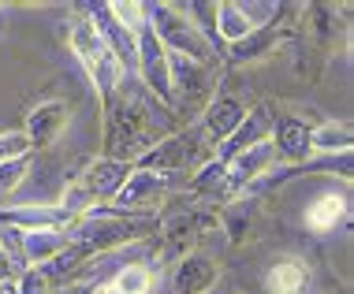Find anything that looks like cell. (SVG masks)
<instances>
[{"mask_svg": "<svg viewBox=\"0 0 354 294\" xmlns=\"http://www.w3.org/2000/svg\"><path fill=\"white\" fill-rule=\"evenodd\" d=\"M187 194H190V202H209L216 208V202H232V186H227V168L220 164V160H205L202 168H198L194 175H190V183H187Z\"/></svg>", "mask_w": 354, "mask_h": 294, "instance_id": "44dd1931", "label": "cell"}, {"mask_svg": "<svg viewBox=\"0 0 354 294\" xmlns=\"http://www.w3.org/2000/svg\"><path fill=\"white\" fill-rule=\"evenodd\" d=\"M347 216H351V190L347 186H343V190L332 186V190L317 194L310 205H306L302 224H306V231H313V235H332Z\"/></svg>", "mask_w": 354, "mask_h": 294, "instance_id": "ac0fdd59", "label": "cell"}, {"mask_svg": "<svg viewBox=\"0 0 354 294\" xmlns=\"http://www.w3.org/2000/svg\"><path fill=\"white\" fill-rule=\"evenodd\" d=\"M127 175H131L127 160L93 157L90 164L82 168V175H75L71 183L82 190V197L90 202V208H97V205H112V197L120 194V186L127 183Z\"/></svg>", "mask_w": 354, "mask_h": 294, "instance_id": "52a82bcc", "label": "cell"}, {"mask_svg": "<svg viewBox=\"0 0 354 294\" xmlns=\"http://www.w3.org/2000/svg\"><path fill=\"white\" fill-rule=\"evenodd\" d=\"M135 41H138L135 75L142 79V86L149 90L153 101H160L165 108H176V97H171V75H168V52H165V45L157 41V34L149 30V23L138 26Z\"/></svg>", "mask_w": 354, "mask_h": 294, "instance_id": "5b68a950", "label": "cell"}, {"mask_svg": "<svg viewBox=\"0 0 354 294\" xmlns=\"http://www.w3.org/2000/svg\"><path fill=\"white\" fill-rule=\"evenodd\" d=\"M109 280H112V287H116L120 294H149L157 276H153V268L146 261H127V264H120Z\"/></svg>", "mask_w": 354, "mask_h": 294, "instance_id": "484cf974", "label": "cell"}, {"mask_svg": "<svg viewBox=\"0 0 354 294\" xmlns=\"http://www.w3.org/2000/svg\"><path fill=\"white\" fill-rule=\"evenodd\" d=\"M168 75H171V97H176V108H187L194 101H209L213 97V68L205 63H194L187 56L168 52Z\"/></svg>", "mask_w": 354, "mask_h": 294, "instance_id": "7c38bea8", "label": "cell"}, {"mask_svg": "<svg viewBox=\"0 0 354 294\" xmlns=\"http://www.w3.org/2000/svg\"><path fill=\"white\" fill-rule=\"evenodd\" d=\"M179 12H183L187 23L205 37L209 49L216 56H224V45H220V37H216V0H190V4H179Z\"/></svg>", "mask_w": 354, "mask_h": 294, "instance_id": "cb8c5ba5", "label": "cell"}, {"mask_svg": "<svg viewBox=\"0 0 354 294\" xmlns=\"http://www.w3.org/2000/svg\"><path fill=\"white\" fill-rule=\"evenodd\" d=\"M53 294H90V283H64V287H53Z\"/></svg>", "mask_w": 354, "mask_h": 294, "instance_id": "f546056e", "label": "cell"}, {"mask_svg": "<svg viewBox=\"0 0 354 294\" xmlns=\"http://www.w3.org/2000/svg\"><path fill=\"white\" fill-rule=\"evenodd\" d=\"M15 294H53V283L41 268H26L23 276L15 280Z\"/></svg>", "mask_w": 354, "mask_h": 294, "instance_id": "f1b7e54d", "label": "cell"}, {"mask_svg": "<svg viewBox=\"0 0 354 294\" xmlns=\"http://www.w3.org/2000/svg\"><path fill=\"white\" fill-rule=\"evenodd\" d=\"M272 149L283 164H302L310 160V123L302 116H287V112H276L272 116Z\"/></svg>", "mask_w": 354, "mask_h": 294, "instance_id": "e0dca14e", "label": "cell"}, {"mask_svg": "<svg viewBox=\"0 0 354 294\" xmlns=\"http://www.w3.org/2000/svg\"><path fill=\"white\" fill-rule=\"evenodd\" d=\"M101 116H104V135H101L104 153L101 157L135 164L153 141H157L149 135V104L138 101L135 93H127V86L116 90V97L101 108Z\"/></svg>", "mask_w": 354, "mask_h": 294, "instance_id": "6da1fadb", "label": "cell"}, {"mask_svg": "<svg viewBox=\"0 0 354 294\" xmlns=\"http://www.w3.org/2000/svg\"><path fill=\"white\" fill-rule=\"evenodd\" d=\"M276 164V149H272V138L257 141V146L243 149V153H235L232 160H227V186H232V194H246L250 186L257 183V179H265L272 172Z\"/></svg>", "mask_w": 354, "mask_h": 294, "instance_id": "2e32d148", "label": "cell"}, {"mask_svg": "<svg viewBox=\"0 0 354 294\" xmlns=\"http://www.w3.org/2000/svg\"><path fill=\"white\" fill-rule=\"evenodd\" d=\"M68 231H23V261L26 268H45L53 257L68 250Z\"/></svg>", "mask_w": 354, "mask_h": 294, "instance_id": "603a6c76", "label": "cell"}, {"mask_svg": "<svg viewBox=\"0 0 354 294\" xmlns=\"http://www.w3.org/2000/svg\"><path fill=\"white\" fill-rule=\"evenodd\" d=\"M310 153L313 157H336L354 153V127L347 119H321L310 127Z\"/></svg>", "mask_w": 354, "mask_h": 294, "instance_id": "7402d4cb", "label": "cell"}, {"mask_svg": "<svg viewBox=\"0 0 354 294\" xmlns=\"http://www.w3.org/2000/svg\"><path fill=\"white\" fill-rule=\"evenodd\" d=\"M243 116H246V101L232 90V82H220L216 93L205 101L202 119H198V130L205 135L209 146H220V141L243 123Z\"/></svg>", "mask_w": 354, "mask_h": 294, "instance_id": "ba28073f", "label": "cell"}, {"mask_svg": "<svg viewBox=\"0 0 354 294\" xmlns=\"http://www.w3.org/2000/svg\"><path fill=\"white\" fill-rule=\"evenodd\" d=\"M26 153H30V141H26L23 130H4L0 135V164H8L15 157H26Z\"/></svg>", "mask_w": 354, "mask_h": 294, "instance_id": "83f0119b", "label": "cell"}, {"mask_svg": "<svg viewBox=\"0 0 354 294\" xmlns=\"http://www.w3.org/2000/svg\"><path fill=\"white\" fill-rule=\"evenodd\" d=\"M79 12L93 23V30L101 34V41L109 45V52L120 60L123 75H135V63H138V41H135V30H127V26L120 23L116 15H112L109 4H82Z\"/></svg>", "mask_w": 354, "mask_h": 294, "instance_id": "9c48e42d", "label": "cell"}, {"mask_svg": "<svg viewBox=\"0 0 354 294\" xmlns=\"http://www.w3.org/2000/svg\"><path fill=\"white\" fill-rule=\"evenodd\" d=\"M90 294H120V291L112 287V280H97V283H90Z\"/></svg>", "mask_w": 354, "mask_h": 294, "instance_id": "4dcf8cb0", "label": "cell"}, {"mask_svg": "<svg viewBox=\"0 0 354 294\" xmlns=\"http://www.w3.org/2000/svg\"><path fill=\"white\" fill-rule=\"evenodd\" d=\"M68 49H71L75 60L82 63L86 79L93 82L97 101H101V108H104V104L116 97V90L127 82V75H123L120 60L109 52V45L101 41V34L93 30V23H90L86 15H79V19L71 23V30H68Z\"/></svg>", "mask_w": 354, "mask_h": 294, "instance_id": "7a4b0ae2", "label": "cell"}, {"mask_svg": "<svg viewBox=\"0 0 354 294\" xmlns=\"http://www.w3.org/2000/svg\"><path fill=\"white\" fill-rule=\"evenodd\" d=\"M171 194V175H157V172H138L131 168L127 183L120 186V194L112 197V208L127 216H153L157 205H165Z\"/></svg>", "mask_w": 354, "mask_h": 294, "instance_id": "8992f818", "label": "cell"}, {"mask_svg": "<svg viewBox=\"0 0 354 294\" xmlns=\"http://www.w3.org/2000/svg\"><path fill=\"white\" fill-rule=\"evenodd\" d=\"M257 224V194H235L216 213V227L227 235V246H243Z\"/></svg>", "mask_w": 354, "mask_h": 294, "instance_id": "d6986e66", "label": "cell"}, {"mask_svg": "<svg viewBox=\"0 0 354 294\" xmlns=\"http://www.w3.org/2000/svg\"><path fill=\"white\" fill-rule=\"evenodd\" d=\"M310 280H313L310 264L302 257H295V253H283V257H276L269 264L261 287H265V294H306Z\"/></svg>", "mask_w": 354, "mask_h": 294, "instance_id": "ffe728a7", "label": "cell"}, {"mask_svg": "<svg viewBox=\"0 0 354 294\" xmlns=\"http://www.w3.org/2000/svg\"><path fill=\"white\" fill-rule=\"evenodd\" d=\"M295 12V4L287 8V15ZM283 15V19H287ZM272 23V26H257V30H250L243 37V41H235V45H227L224 49V60L232 63V68H243V63H254V60H265V56H272L276 45H283V41H295V26L291 23Z\"/></svg>", "mask_w": 354, "mask_h": 294, "instance_id": "8fae6325", "label": "cell"}, {"mask_svg": "<svg viewBox=\"0 0 354 294\" xmlns=\"http://www.w3.org/2000/svg\"><path fill=\"white\" fill-rule=\"evenodd\" d=\"M216 280H220L216 257H209L205 250H190L176 261L168 287H171V294H209L216 287Z\"/></svg>", "mask_w": 354, "mask_h": 294, "instance_id": "9a60e30c", "label": "cell"}, {"mask_svg": "<svg viewBox=\"0 0 354 294\" xmlns=\"http://www.w3.org/2000/svg\"><path fill=\"white\" fill-rule=\"evenodd\" d=\"M205 160H213V146L205 141V135L198 127H187V130H171V135L157 138L131 168L157 172V175H179V172H198Z\"/></svg>", "mask_w": 354, "mask_h": 294, "instance_id": "3957f363", "label": "cell"}, {"mask_svg": "<svg viewBox=\"0 0 354 294\" xmlns=\"http://www.w3.org/2000/svg\"><path fill=\"white\" fill-rule=\"evenodd\" d=\"M79 216L60 202H30V205H0V224L15 231H71Z\"/></svg>", "mask_w": 354, "mask_h": 294, "instance_id": "30bf717a", "label": "cell"}, {"mask_svg": "<svg viewBox=\"0 0 354 294\" xmlns=\"http://www.w3.org/2000/svg\"><path fill=\"white\" fill-rule=\"evenodd\" d=\"M30 164H34V153L15 157V160H8V164H0V197L15 194L19 186H23V179L30 175Z\"/></svg>", "mask_w": 354, "mask_h": 294, "instance_id": "4316f807", "label": "cell"}, {"mask_svg": "<svg viewBox=\"0 0 354 294\" xmlns=\"http://www.w3.org/2000/svg\"><path fill=\"white\" fill-rule=\"evenodd\" d=\"M71 119V108L68 101L60 97H49V101H37L30 112H26V123H23V135L30 141V153H41V149H49L56 138H60V130L68 127Z\"/></svg>", "mask_w": 354, "mask_h": 294, "instance_id": "4fadbf2b", "label": "cell"}, {"mask_svg": "<svg viewBox=\"0 0 354 294\" xmlns=\"http://www.w3.org/2000/svg\"><path fill=\"white\" fill-rule=\"evenodd\" d=\"M146 23H149V30L157 34V41L165 45V52L187 56V60L205 63V68L216 63V52L209 49L205 37L187 23V15L179 12V4H146Z\"/></svg>", "mask_w": 354, "mask_h": 294, "instance_id": "277c9868", "label": "cell"}, {"mask_svg": "<svg viewBox=\"0 0 354 294\" xmlns=\"http://www.w3.org/2000/svg\"><path fill=\"white\" fill-rule=\"evenodd\" d=\"M254 26L246 23V15H243V8H239V0H220L216 4V37H220V45H235V41H243L246 34H250Z\"/></svg>", "mask_w": 354, "mask_h": 294, "instance_id": "d4e9b609", "label": "cell"}, {"mask_svg": "<svg viewBox=\"0 0 354 294\" xmlns=\"http://www.w3.org/2000/svg\"><path fill=\"white\" fill-rule=\"evenodd\" d=\"M272 116H276V112H272L265 101L250 104V108H246V116H243V123H239L232 135L220 141L213 157L220 160V164H227L235 153H243V149H250V146H257V141H265V138L272 135Z\"/></svg>", "mask_w": 354, "mask_h": 294, "instance_id": "5bb4252c", "label": "cell"}]
</instances>
